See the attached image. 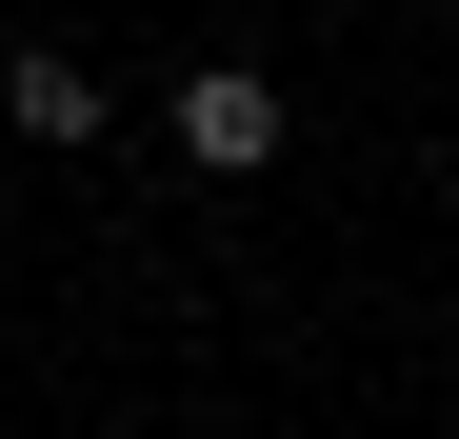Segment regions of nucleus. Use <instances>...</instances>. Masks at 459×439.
Wrapping results in <instances>:
<instances>
[{"mask_svg":"<svg viewBox=\"0 0 459 439\" xmlns=\"http://www.w3.org/2000/svg\"><path fill=\"white\" fill-rule=\"evenodd\" d=\"M160 120H180V160H200V180H260V160H280V81H260V60H200Z\"/></svg>","mask_w":459,"mask_h":439,"instance_id":"obj_1","label":"nucleus"},{"mask_svg":"<svg viewBox=\"0 0 459 439\" xmlns=\"http://www.w3.org/2000/svg\"><path fill=\"white\" fill-rule=\"evenodd\" d=\"M0 120H21V140H100V81H81V60H0Z\"/></svg>","mask_w":459,"mask_h":439,"instance_id":"obj_2","label":"nucleus"}]
</instances>
